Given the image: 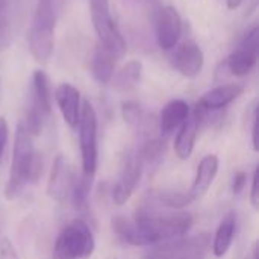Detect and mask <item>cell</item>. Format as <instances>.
<instances>
[{"mask_svg": "<svg viewBox=\"0 0 259 259\" xmlns=\"http://www.w3.org/2000/svg\"><path fill=\"white\" fill-rule=\"evenodd\" d=\"M243 2H244V0H226V5H228L229 9H237V8L241 6Z\"/></svg>", "mask_w": 259, "mask_h": 259, "instance_id": "cell-31", "label": "cell"}, {"mask_svg": "<svg viewBox=\"0 0 259 259\" xmlns=\"http://www.w3.org/2000/svg\"><path fill=\"white\" fill-rule=\"evenodd\" d=\"M52 112V90L50 80L42 70H35L32 74L30 103L26 117L21 121L24 127L35 137L41 132L44 120Z\"/></svg>", "mask_w": 259, "mask_h": 259, "instance_id": "cell-5", "label": "cell"}, {"mask_svg": "<svg viewBox=\"0 0 259 259\" xmlns=\"http://www.w3.org/2000/svg\"><path fill=\"white\" fill-rule=\"evenodd\" d=\"M246 184H247V176H246V173H244V171L235 173V176H234V179H232V191H234V194H240V193L244 190Z\"/></svg>", "mask_w": 259, "mask_h": 259, "instance_id": "cell-28", "label": "cell"}, {"mask_svg": "<svg viewBox=\"0 0 259 259\" xmlns=\"http://www.w3.org/2000/svg\"><path fill=\"white\" fill-rule=\"evenodd\" d=\"M144 162L138 150H129L121 162L118 178L112 187V200L115 205H124L140 184Z\"/></svg>", "mask_w": 259, "mask_h": 259, "instance_id": "cell-9", "label": "cell"}, {"mask_svg": "<svg viewBox=\"0 0 259 259\" xmlns=\"http://www.w3.org/2000/svg\"><path fill=\"white\" fill-rule=\"evenodd\" d=\"M73 175L68 165V161L64 155H58L53 161L52 171L49 176V185H47V193L53 200H64L73 187Z\"/></svg>", "mask_w": 259, "mask_h": 259, "instance_id": "cell-15", "label": "cell"}, {"mask_svg": "<svg viewBox=\"0 0 259 259\" xmlns=\"http://www.w3.org/2000/svg\"><path fill=\"white\" fill-rule=\"evenodd\" d=\"M141 74H143V62L140 59H131L112 76L111 79L112 87L118 93H127L140 82Z\"/></svg>", "mask_w": 259, "mask_h": 259, "instance_id": "cell-21", "label": "cell"}, {"mask_svg": "<svg viewBox=\"0 0 259 259\" xmlns=\"http://www.w3.org/2000/svg\"><path fill=\"white\" fill-rule=\"evenodd\" d=\"M258 175H259V168L256 167L253 175H252V190H250V202L253 205V208H258V202H259V194H258Z\"/></svg>", "mask_w": 259, "mask_h": 259, "instance_id": "cell-29", "label": "cell"}, {"mask_svg": "<svg viewBox=\"0 0 259 259\" xmlns=\"http://www.w3.org/2000/svg\"><path fill=\"white\" fill-rule=\"evenodd\" d=\"M8 141V123L3 117H0V161L3 156V150Z\"/></svg>", "mask_w": 259, "mask_h": 259, "instance_id": "cell-30", "label": "cell"}, {"mask_svg": "<svg viewBox=\"0 0 259 259\" xmlns=\"http://www.w3.org/2000/svg\"><path fill=\"white\" fill-rule=\"evenodd\" d=\"M0 259H20L9 238H3L0 241Z\"/></svg>", "mask_w": 259, "mask_h": 259, "instance_id": "cell-27", "label": "cell"}, {"mask_svg": "<svg viewBox=\"0 0 259 259\" xmlns=\"http://www.w3.org/2000/svg\"><path fill=\"white\" fill-rule=\"evenodd\" d=\"M55 100L58 103V108L62 114L64 121L71 127L77 129L79 118H80V93L76 87L71 83H61L55 90Z\"/></svg>", "mask_w": 259, "mask_h": 259, "instance_id": "cell-14", "label": "cell"}, {"mask_svg": "<svg viewBox=\"0 0 259 259\" xmlns=\"http://www.w3.org/2000/svg\"><path fill=\"white\" fill-rule=\"evenodd\" d=\"M156 42L162 50H173L182 35V18L175 6L159 9L155 21Z\"/></svg>", "mask_w": 259, "mask_h": 259, "instance_id": "cell-11", "label": "cell"}, {"mask_svg": "<svg viewBox=\"0 0 259 259\" xmlns=\"http://www.w3.org/2000/svg\"><path fill=\"white\" fill-rule=\"evenodd\" d=\"M203 117H205V114L196 108L193 112H190L187 120L179 127V132L175 140V152L179 159L187 161L193 155L196 140H197V132H199Z\"/></svg>", "mask_w": 259, "mask_h": 259, "instance_id": "cell-13", "label": "cell"}, {"mask_svg": "<svg viewBox=\"0 0 259 259\" xmlns=\"http://www.w3.org/2000/svg\"><path fill=\"white\" fill-rule=\"evenodd\" d=\"M115 61L117 58L99 42L94 50L93 61H91V73L97 83L106 85L111 82L114 76V70H115Z\"/></svg>", "mask_w": 259, "mask_h": 259, "instance_id": "cell-19", "label": "cell"}, {"mask_svg": "<svg viewBox=\"0 0 259 259\" xmlns=\"http://www.w3.org/2000/svg\"><path fill=\"white\" fill-rule=\"evenodd\" d=\"M132 220L138 229L141 247L181 238L193 226V215L190 212L161 208L150 200H146L144 205L137 209Z\"/></svg>", "mask_w": 259, "mask_h": 259, "instance_id": "cell-1", "label": "cell"}, {"mask_svg": "<svg viewBox=\"0 0 259 259\" xmlns=\"http://www.w3.org/2000/svg\"><path fill=\"white\" fill-rule=\"evenodd\" d=\"M150 247L143 259H205L209 249V237L203 234L191 238H178Z\"/></svg>", "mask_w": 259, "mask_h": 259, "instance_id": "cell-8", "label": "cell"}, {"mask_svg": "<svg viewBox=\"0 0 259 259\" xmlns=\"http://www.w3.org/2000/svg\"><path fill=\"white\" fill-rule=\"evenodd\" d=\"M93 178L91 175H85L82 173L79 176V179L73 181V187H71V200H73V206L76 211H87L88 208V200H90V193H91V185H93Z\"/></svg>", "mask_w": 259, "mask_h": 259, "instance_id": "cell-23", "label": "cell"}, {"mask_svg": "<svg viewBox=\"0 0 259 259\" xmlns=\"http://www.w3.org/2000/svg\"><path fill=\"white\" fill-rule=\"evenodd\" d=\"M42 170V161L33 150V135L23 123L17 126L9 179L5 190L8 200L17 199L29 182H35Z\"/></svg>", "mask_w": 259, "mask_h": 259, "instance_id": "cell-2", "label": "cell"}, {"mask_svg": "<svg viewBox=\"0 0 259 259\" xmlns=\"http://www.w3.org/2000/svg\"><path fill=\"white\" fill-rule=\"evenodd\" d=\"M65 0H38L29 30V49L35 61L47 62L55 47V29Z\"/></svg>", "mask_w": 259, "mask_h": 259, "instance_id": "cell-3", "label": "cell"}, {"mask_svg": "<svg viewBox=\"0 0 259 259\" xmlns=\"http://www.w3.org/2000/svg\"><path fill=\"white\" fill-rule=\"evenodd\" d=\"M219 165H220V161L215 155H206L199 162L193 187L188 191L193 200H197L203 194H206V191L209 190L211 184L214 182V179L219 173Z\"/></svg>", "mask_w": 259, "mask_h": 259, "instance_id": "cell-18", "label": "cell"}, {"mask_svg": "<svg viewBox=\"0 0 259 259\" xmlns=\"http://www.w3.org/2000/svg\"><path fill=\"white\" fill-rule=\"evenodd\" d=\"M235 229H237V215L234 211H229L220 222L214 237L212 252L217 258H222L229 252L235 237Z\"/></svg>", "mask_w": 259, "mask_h": 259, "instance_id": "cell-20", "label": "cell"}, {"mask_svg": "<svg viewBox=\"0 0 259 259\" xmlns=\"http://www.w3.org/2000/svg\"><path fill=\"white\" fill-rule=\"evenodd\" d=\"M15 27V8L12 0H0V52L12 41Z\"/></svg>", "mask_w": 259, "mask_h": 259, "instance_id": "cell-22", "label": "cell"}, {"mask_svg": "<svg viewBox=\"0 0 259 259\" xmlns=\"http://www.w3.org/2000/svg\"><path fill=\"white\" fill-rule=\"evenodd\" d=\"M190 112H191L190 106L185 100L176 99L168 102L158 118V127L161 135H168L176 129H179L182 123L187 120V117L190 115Z\"/></svg>", "mask_w": 259, "mask_h": 259, "instance_id": "cell-17", "label": "cell"}, {"mask_svg": "<svg viewBox=\"0 0 259 259\" xmlns=\"http://www.w3.org/2000/svg\"><path fill=\"white\" fill-rule=\"evenodd\" d=\"M96 241L90 226L82 220L68 223L59 234L53 259H87L94 252Z\"/></svg>", "mask_w": 259, "mask_h": 259, "instance_id": "cell-4", "label": "cell"}, {"mask_svg": "<svg viewBox=\"0 0 259 259\" xmlns=\"http://www.w3.org/2000/svg\"><path fill=\"white\" fill-rule=\"evenodd\" d=\"M258 26H253L241 39L237 50H234L229 58L225 61V67L234 76H246L249 74L258 61Z\"/></svg>", "mask_w": 259, "mask_h": 259, "instance_id": "cell-10", "label": "cell"}, {"mask_svg": "<svg viewBox=\"0 0 259 259\" xmlns=\"http://www.w3.org/2000/svg\"><path fill=\"white\" fill-rule=\"evenodd\" d=\"M250 114H252V118H250V123H252V144H253V150L258 152V105H256V100L253 102V105L250 106Z\"/></svg>", "mask_w": 259, "mask_h": 259, "instance_id": "cell-26", "label": "cell"}, {"mask_svg": "<svg viewBox=\"0 0 259 259\" xmlns=\"http://www.w3.org/2000/svg\"><path fill=\"white\" fill-rule=\"evenodd\" d=\"M171 67L185 77H196L205 64V55L199 44L194 41H187L179 47L173 49L170 55Z\"/></svg>", "mask_w": 259, "mask_h": 259, "instance_id": "cell-12", "label": "cell"}, {"mask_svg": "<svg viewBox=\"0 0 259 259\" xmlns=\"http://www.w3.org/2000/svg\"><path fill=\"white\" fill-rule=\"evenodd\" d=\"M90 12L94 30L99 36V42L109 50L117 59L126 53V41L111 15L109 0H88Z\"/></svg>", "mask_w": 259, "mask_h": 259, "instance_id": "cell-6", "label": "cell"}, {"mask_svg": "<svg viewBox=\"0 0 259 259\" xmlns=\"http://www.w3.org/2000/svg\"><path fill=\"white\" fill-rule=\"evenodd\" d=\"M97 112L90 100H83L79 118V144L82 158V173L96 175L99 147H97Z\"/></svg>", "mask_w": 259, "mask_h": 259, "instance_id": "cell-7", "label": "cell"}, {"mask_svg": "<svg viewBox=\"0 0 259 259\" xmlns=\"http://www.w3.org/2000/svg\"><path fill=\"white\" fill-rule=\"evenodd\" d=\"M112 229L115 235L124 243L131 246H140L141 247V240L138 229L134 223V220H129L123 215H117L112 219Z\"/></svg>", "mask_w": 259, "mask_h": 259, "instance_id": "cell-25", "label": "cell"}, {"mask_svg": "<svg viewBox=\"0 0 259 259\" xmlns=\"http://www.w3.org/2000/svg\"><path fill=\"white\" fill-rule=\"evenodd\" d=\"M244 93V87L240 83H225L220 87L212 88L211 91L205 93L197 106L202 112H211V111H219L235 102L241 94Z\"/></svg>", "mask_w": 259, "mask_h": 259, "instance_id": "cell-16", "label": "cell"}, {"mask_svg": "<svg viewBox=\"0 0 259 259\" xmlns=\"http://www.w3.org/2000/svg\"><path fill=\"white\" fill-rule=\"evenodd\" d=\"M147 200L162 208H170V209H184L193 202L190 193H181V191H173V190L158 191L152 194V199H147Z\"/></svg>", "mask_w": 259, "mask_h": 259, "instance_id": "cell-24", "label": "cell"}]
</instances>
